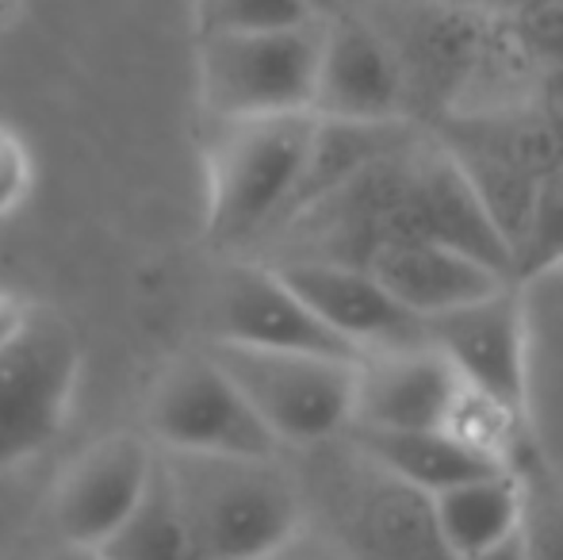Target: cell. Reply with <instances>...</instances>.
Listing matches in <instances>:
<instances>
[{
  "label": "cell",
  "instance_id": "1",
  "mask_svg": "<svg viewBox=\"0 0 563 560\" xmlns=\"http://www.w3.org/2000/svg\"><path fill=\"white\" fill-rule=\"evenodd\" d=\"M208 157V242L250 257L288 219L314 146L319 116L284 112L250 120H211Z\"/></svg>",
  "mask_w": 563,
  "mask_h": 560
},
{
  "label": "cell",
  "instance_id": "2",
  "mask_svg": "<svg viewBox=\"0 0 563 560\" xmlns=\"http://www.w3.org/2000/svg\"><path fill=\"white\" fill-rule=\"evenodd\" d=\"M162 464L203 560L265 557L307 526L303 495L280 457L162 449Z\"/></svg>",
  "mask_w": 563,
  "mask_h": 560
},
{
  "label": "cell",
  "instance_id": "3",
  "mask_svg": "<svg viewBox=\"0 0 563 560\" xmlns=\"http://www.w3.org/2000/svg\"><path fill=\"white\" fill-rule=\"evenodd\" d=\"M208 353L242 388L280 449H319L349 433L356 415L361 361L311 350L211 345Z\"/></svg>",
  "mask_w": 563,
  "mask_h": 560
},
{
  "label": "cell",
  "instance_id": "4",
  "mask_svg": "<svg viewBox=\"0 0 563 560\" xmlns=\"http://www.w3.org/2000/svg\"><path fill=\"white\" fill-rule=\"evenodd\" d=\"M327 20L257 35H200V100L211 120L311 112Z\"/></svg>",
  "mask_w": 563,
  "mask_h": 560
},
{
  "label": "cell",
  "instance_id": "5",
  "mask_svg": "<svg viewBox=\"0 0 563 560\" xmlns=\"http://www.w3.org/2000/svg\"><path fill=\"white\" fill-rule=\"evenodd\" d=\"M81 350L58 315L23 311L0 338V469L38 453L62 430Z\"/></svg>",
  "mask_w": 563,
  "mask_h": 560
},
{
  "label": "cell",
  "instance_id": "6",
  "mask_svg": "<svg viewBox=\"0 0 563 560\" xmlns=\"http://www.w3.org/2000/svg\"><path fill=\"white\" fill-rule=\"evenodd\" d=\"M146 422L157 449L280 457V441L208 350L177 361L157 381Z\"/></svg>",
  "mask_w": 563,
  "mask_h": 560
},
{
  "label": "cell",
  "instance_id": "7",
  "mask_svg": "<svg viewBox=\"0 0 563 560\" xmlns=\"http://www.w3.org/2000/svg\"><path fill=\"white\" fill-rule=\"evenodd\" d=\"M353 461L338 484L334 530L330 538L349 560H460L438 523L433 495L379 469L349 441Z\"/></svg>",
  "mask_w": 563,
  "mask_h": 560
},
{
  "label": "cell",
  "instance_id": "8",
  "mask_svg": "<svg viewBox=\"0 0 563 560\" xmlns=\"http://www.w3.org/2000/svg\"><path fill=\"white\" fill-rule=\"evenodd\" d=\"M203 330L211 345L250 350H311L356 358L345 342L307 307V299L284 281V273L257 257H238L211 284ZM361 361V358H356Z\"/></svg>",
  "mask_w": 563,
  "mask_h": 560
},
{
  "label": "cell",
  "instance_id": "9",
  "mask_svg": "<svg viewBox=\"0 0 563 560\" xmlns=\"http://www.w3.org/2000/svg\"><path fill=\"white\" fill-rule=\"evenodd\" d=\"M426 334L467 388L529 415V319L514 284L433 315Z\"/></svg>",
  "mask_w": 563,
  "mask_h": 560
},
{
  "label": "cell",
  "instance_id": "10",
  "mask_svg": "<svg viewBox=\"0 0 563 560\" xmlns=\"http://www.w3.org/2000/svg\"><path fill=\"white\" fill-rule=\"evenodd\" d=\"M157 469V446L134 433L104 438L62 476L51 499L58 541L104 546L134 515Z\"/></svg>",
  "mask_w": 563,
  "mask_h": 560
},
{
  "label": "cell",
  "instance_id": "11",
  "mask_svg": "<svg viewBox=\"0 0 563 560\" xmlns=\"http://www.w3.org/2000/svg\"><path fill=\"white\" fill-rule=\"evenodd\" d=\"M460 392H464V381L430 338L364 353L361 373H356L353 426H364V430H438L449 422Z\"/></svg>",
  "mask_w": 563,
  "mask_h": 560
},
{
  "label": "cell",
  "instance_id": "12",
  "mask_svg": "<svg viewBox=\"0 0 563 560\" xmlns=\"http://www.w3.org/2000/svg\"><path fill=\"white\" fill-rule=\"evenodd\" d=\"M276 270L284 273V281L307 299V307L334 330L356 358L430 338L426 334V319L407 311L387 292V284L364 265L284 262Z\"/></svg>",
  "mask_w": 563,
  "mask_h": 560
},
{
  "label": "cell",
  "instance_id": "13",
  "mask_svg": "<svg viewBox=\"0 0 563 560\" xmlns=\"http://www.w3.org/2000/svg\"><path fill=\"white\" fill-rule=\"evenodd\" d=\"M402 66L384 35L345 12L330 15L311 112L319 120L395 123L402 120Z\"/></svg>",
  "mask_w": 563,
  "mask_h": 560
},
{
  "label": "cell",
  "instance_id": "14",
  "mask_svg": "<svg viewBox=\"0 0 563 560\" xmlns=\"http://www.w3.org/2000/svg\"><path fill=\"white\" fill-rule=\"evenodd\" d=\"M364 270L376 273L387 292L426 322L514 284L510 273L498 265L438 239H387L372 250Z\"/></svg>",
  "mask_w": 563,
  "mask_h": 560
},
{
  "label": "cell",
  "instance_id": "15",
  "mask_svg": "<svg viewBox=\"0 0 563 560\" xmlns=\"http://www.w3.org/2000/svg\"><path fill=\"white\" fill-rule=\"evenodd\" d=\"M349 441L361 453H368L379 469L407 480L410 487L426 495H441L449 487L464 484V480L503 469V464L475 453L467 441H460L445 426H438V430H364V426H353Z\"/></svg>",
  "mask_w": 563,
  "mask_h": 560
},
{
  "label": "cell",
  "instance_id": "16",
  "mask_svg": "<svg viewBox=\"0 0 563 560\" xmlns=\"http://www.w3.org/2000/svg\"><path fill=\"white\" fill-rule=\"evenodd\" d=\"M433 507L449 549L467 560L521 530V476L518 469H498L464 480L433 495Z\"/></svg>",
  "mask_w": 563,
  "mask_h": 560
},
{
  "label": "cell",
  "instance_id": "17",
  "mask_svg": "<svg viewBox=\"0 0 563 560\" xmlns=\"http://www.w3.org/2000/svg\"><path fill=\"white\" fill-rule=\"evenodd\" d=\"M108 560H203L157 449V469L134 515L100 546Z\"/></svg>",
  "mask_w": 563,
  "mask_h": 560
},
{
  "label": "cell",
  "instance_id": "18",
  "mask_svg": "<svg viewBox=\"0 0 563 560\" xmlns=\"http://www.w3.org/2000/svg\"><path fill=\"white\" fill-rule=\"evenodd\" d=\"M521 541L529 560H563V476L541 461H521Z\"/></svg>",
  "mask_w": 563,
  "mask_h": 560
},
{
  "label": "cell",
  "instance_id": "19",
  "mask_svg": "<svg viewBox=\"0 0 563 560\" xmlns=\"http://www.w3.org/2000/svg\"><path fill=\"white\" fill-rule=\"evenodd\" d=\"M314 15L307 0H200V35H257L303 28Z\"/></svg>",
  "mask_w": 563,
  "mask_h": 560
},
{
  "label": "cell",
  "instance_id": "20",
  "mask_svg": "<svg viewBox=\"0 0 563 560\" xmlns=\"http://www.w3.org/2000/svg\"><path fill=\"white\" fill-rule=\"evenodd\" d=\"M518 23L529 46L563 54V0H521Z\"/></svg>",
  "mask_w": 563,
  "mask_h": 560
},
{
  "label": "cell",
  "instance_id": "21",
  "mask_svg": "<svg viewBox=\"0 0 563 560\" xmlns=\"http://www.w3.org/2000/svg\"><path fill=\"white\" fill-rule=\"evenodd\" d=\"M253 560H349L345 549L338 546L330 534H319V530H299L296 538H288L284 546L268 549L265 557H253Z\"/></svg>",
  "mask_w": 563,
  "mask_h": 560
},
{
  "label": "cell",
  "instance_id": "22",
  "mask_svg": "<svg viewBox=\"0 0 563 560\" xmlns=\"http://www.w3.org/2000/svg\"><path fill=\"white\" fill-rule=\"evenodd\" d=\"M467 560H529V553H526V541H521V530H518L514 538L498 541V546L483 549V553H475Z\"/></svg>",
  "mask_w": 563,
  "mask_h": 560
},
{
  "label": "cell",
  "instance_id": "23",
  "mask_svg": "<svg viewBox=\"0 0 563 560\" xmlns=\"http://www.w3.org/2000/svg\"><path fill=\"white\" fill-rule=\"evenodd\" d=\"M43 560H108L97 546H74V541H58L54 553H46Z\"/></svg>",
  "mask_w": 563,
  "mask_h": 560
},
{
  "label": "cell",
  "instance_id": "24",
  "mask_svg": "<svg viewBox=\"0 0 563 560\" xmlns=\"http://www.w3.org/2000/svg\"><path fill=\"white\" fill-rule=\"evenodd\" d=\"M15 177V154L0 142V193H8V185H12Z\"/></svg>",
  "mask_w": 563,
  "mask_h": 560
},
{
  "label": "cell",
  "instance_id": "25",
  "mask_svg": "<svg viewBox=\"0 0 563 560\" xmlns=\"http://www.w3.org/2000/svg\"><path fill=\"white\" fill-rule=\"evenodd\" d=\"M307 4H311L314 15H322V20H330V15L341 12V0H307Z\"/></svg>",
  "mask_w": 563,
  "mask_h": 560
}]
</instances>
